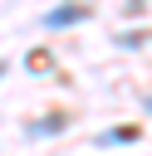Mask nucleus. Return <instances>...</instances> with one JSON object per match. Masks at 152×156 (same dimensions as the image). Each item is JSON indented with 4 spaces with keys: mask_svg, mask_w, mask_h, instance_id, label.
Wrapping results in <instances>:
<instances>
[{
    "mask_svg": "<svg viewBox=\"0 0 152 156\" xmlns=\"http://www.w3.org/2000/svg\"><path fill=\"white\" fill-rule=\"evenodd\" d=\"M59 127H64V117H44V122L34 127V136H49V132H59Z\"/></svg>",
    "mask_w": 152,
    "mask_h": 156,
    "instance_id": "nucleus-2",
    "label": "nucleus"
},
{
    "mask_svg": "<svg viewBox=\"0 0 152 156\" xmlns=\"http://www.w3.org/2000/svg\"><path fill=\"white\" fill-rule=\"evenodd\" d=\"M147 107H152V98H147Z\"/></svg>",
    "mask_w": 152,
    "mask_h": 156,
    "instance_id": "nucleus-3",
    "label": "nucleus"
},
{
    "mask_svg": "<svg viewBox=\"0 0 152 156\" xmlns=\"http://www.w3.org/2000/svg\"><path fill=\"white\" fill-rule=\"evenodd\" d=\"M74 20H83V10H74V5H69V10H49V15H44V24H49V29H59V24H74Z\"/></svg>",
    "mask_w": 152,
    "mask_h": 156,
    "instance_id": "nucleus-1",
    "label": "nucleus"
}]
</instances>
